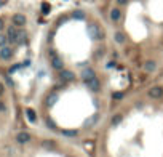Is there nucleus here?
I'll list each match as a JSON object with an SVG mask.
<instances>
[{
	"instance_id": "obj_9",
	"label": "nucleus",
	"mask_w": 163,
	"mask_h": 157,
	"mask_svg": "<svg viewBox=\"0 0 163 157\" xmlns=\"http://www.w3.org/2000/svg\"><path fill=\"white\" fill-rule=\"evenodd\" d=\"M94 77H96V72H94L93 69H90V67L85 69L83 72H82V80H83V82H88V80H91Z\"/></svg>"
},
{
	"instance_id": "obj_24",
	"label": "nucleus",
	"mask_w": 163,
	"mask_h": 157,
	"mask_svg": "<svg viewBox=\"0 0 163 157\" xmlns=\"http://www.w3.org/2000/svg\"><path fill=\"white\" fill-rule=\"evenodd\" d=\"M42 10H43V13H45V15H47V13H48V11L51 10V7H50L48 3H43V5H42Z\"/></svg>"
},
{
	"instance_id": "obj_8",
	"label": "nucleus",
	"mask_w": 163,
	"mask_h": 157,
	"mask_svg": "<svg viewBox=\"0 0 163 157\" xmlns=\"http://www.w3.org/2000/svg\"><path fill=\"white\" fill-rule=\"evenodd\" d=\"M16 141L19 143V144H26V143L31 141V133H27V132H19V133L16 135Z\"/></svg>"
},
{
	"instance_id": "obj_14",
	"label": "nucleus",
	"mask_w": 163,
	"mask_h": 157,
	"mask_svg": "<svg viewBox=\"0 0 163 157\" xmlns=\"http://www.w3.org/2000/svg\"><path fill=\"white\" fill-rule=\"evenodd\" d=\"M26 117H27V120L32 122V123H35V122H37L35 111H32V109H26Z\"/></svg>"
},
{
	"instance_id": "obj_13",
	"label": "nucleus",
	"mask_w": 163,
	"mask_h": 157,
	"mask_svg": "<svg viewBox=\"0 0 163 157\" xmlns=\"http://www.w3.org/2000/svg\"><path fill=\"white\" fill-rule=\"evenodd\" d=\"M96 122H98V114H94V116H91V117H88V119L85 120V127H86V128L94 127V125H96Z\"/></svg>"
},
{
	"instance_id": "obj_2",
	"label": "nucleus",
	"mask_w": 163,
	"mask_h": 157,
	"mask_svg": "<svg viewBox=\"0 0 163 157\" xmlns=\"http://www.w3.org/2000/svg\"><path fill=\"white\" fill-rule=\"evenodd\" d=\"M7 35H8V42L10 44H16L18 42V35H19V29H18V26H10L8 27V31H7Z\"/></svg>"
},
{
	"instance_id": "obj_26",
	"label": "nucleus",
	"mask_w": 163,
	"mask_h": 157,
	"mask_svg": "<svg viewBox=\"0 0 163 157\" xmlns=\"http://www.w3.org/2000/svg\"><path fill=\"white\" fill-rule=\"evenodd\" d=\"M7 111V106H5V103H2L0 101V112H5Z\"/></svg>"
},
{
	"instance_id": "obj_22",
	"label": "nucleus",
	"mask_w": 163,
	"mask_h": 157,
	"mask_svg": "<svg viewBox=\"0 0 163 157\" xmlns=\"http://www.w3.org/2000/svg\"><path fill=\"white\" fill-rule=\"evenodd\" d=\"M7 42H8V35L0 34V48H2V47H5V45H7Z\"/></svg>"
},
{
	"instance_id": "obj_7",
	"label": "nucleus",
	"mask_w": 163,
	"mask_h": 157,
	"mask_svg": "<svg viewBox=\"0 0 163 157\" xmlns=\"http://www.w3.org/2000/svg\"><path fill=\"white\" fill-rule=\"evenodd\" d=\"M59 77L62 82H72L75 79V74L72 72V71H67V69H62L61 72H59Z\"/></svg>"
},
{
	"instance_id": "obj_17",
	"label": "nucleus",
	"mask_w": 163,
	"mask_h": 157,
	"mask_svg": "<svg viewBox=\"0 0 163 157\" xmlns=\"http://www.w3.org/2000/svg\"><path fill=\"white\" fill-rule=\"evenodd\" d=\"M26 39H27L26 32H24V31H19V35H18V42H16V44H18V45H24V44H26Z\"/></svg>"
},
{
	"instance_id": "obj_19",
	"label": "nucleus",
	"mask_w": 163,
	"mask_h": 157,
	"mask_svg": "<svg viewBox=\"0 0 163 157\" xmlns=\"http://www.w3.org/2000/svg\"><path fill=\"white\" fill-rule=\"evenodd\" d=\"M112 98L117 99V101H120V99L125 98V93H123V92H114V93H112Z\"/></svg>"
},
{
	"instance_id": "obj_18",
	"label": "nucleus",
	"mask_w": 163,
	"mask_h": 157,
	"mask_svg": "<svg viewBox=\"0 0 163 157\" xmlns=\"http://www.w3.org/2000/svg\"><path fill=\"white\" fill-rule=\"evenodd\" d=\"M72 18H74V19H85V13L82 11V10H75V11L72 13Z\"/></svg>"
},
{
	"instance_id": "obj_12",
	"label": "nucleus",
	"mask_w": 163,
	"mask_h": 157,
	"mask_svg": "<svg viewBox=\"0 0 163 157\" xmlns=\"http://www.w3.org/2000/svg\"><path fill=\"white\" fill-rule=\"evenodd\" d=\"M120 18H121V11H120L118 8H112V10H111V19H112L114 23H117Z\"/></svg>"
},
{
	"instance_id": "obj_28",
	"label": "nucleus",
	"mask_w": 163,
	"mask_h": 157,
	"mask_svg": "<svg viewBox=\"0 0 163 157\" xmlns=\"http://www.w3.org/2000/svg\"><path fill=\"white\" fill-rule=\"evenodd\" d=\"M3 92H5V87H3V83H0V96L3 95Z\"/></svg>"
},
{
	"instance_id": "obj_23",
	"label": "nucleus",
	"mask_w": 163,
	"mask_h": 157,
	"mask_svg": "<svg viewBox=\"0 0 163 157\" xmlns=\"http://www.w3.org/2000/svg\"><path fill=\"white\" fill-rule=\"evenodd\" d=\"M121 120H123V117H121V116H114L112 117V125H118Z\"/></svg>"
},
{
	"instance_id": "obj_10",
	"label": "nucleus",
	"mask_w": 163,
	"mask_h": 157,
	"mask_svg": "<svg viewBox=\"0 0 163 157\" xmlns=\"http://www.w3.org/2000/svg\"><path fill=\"white\" fill-rule=\"evenodd\" d=\"M51 66H53V69H56V71H62L64 69V61L59 58V56H54V58L51 60Z\"/></svg>"
},
{
	"instance_id": "obj_4",
	"label": "nucleus",
	"mask_w": 163,
	"mask_h": 157,
	"mask_svg": "<svg viewBox=\"0 0 163 157\" xmlns=\"http://www.w3.org/2000/svg\"><path fill=\"white\" fill-rule=\"evenodd\" d=\"M11 21H13V24H15V26H18V27H22V26H26V23H27V18L22 15V13H16V15H13Z\"/></svg>"
},
{
	"instance_id": "obj_5",
	"label": "nucleus",
	"mask_w": 163,
	"mask_h": 157,
	"mask_svg": "<svg viewBox=\"0 0 163 157\" xmlns=\"http://www.w3.org/2000/svg\"><path fill=\"white\" fill-rule=\"evenodd\" d=\"M85 83H86L88 90H91V92H94V93H98V92L101 90V82L98 80V77H94V79H91V80H88V82H85Z\"/></svg>"
},
{
	"instance_id": "obj_20",
	"label": "nucleus",
	"mask_w": 163,
	"mask_h": 157,
	"mask_svg": "<svg viewBox=\"0 0 163 157\" xmlns=\"http://www.w3.org/2000/svg\"><path fill=\"white\" fill-rule=\"evenodd\" d=\"M61 133H62L64 136H77V135H78L77 130H62Z\"/></svg>"
},
{
	"instance_id": "obj_29",
	"label": "nucleus",
	"mask_w": 163,
	"mask_h": 157,
	"mask_svg": "<svg viewBox=\"0 0 163 157\" xmlns=\"http://www.w3.org/2000/svg\"><path fill=\"white\" fill-rule=\"evenodd\" d=\"M3 26H5V24H3V21H2V19H0V31H2V29H3Z\"/></svg>"
},
{
	"instance_id": "obj_11",
	"label": "nucleus",
	"mask_w": 163,
	"mask_h": 157,
	"mask_svg": "<svg viewBox=\"0 0 163 157\" xmlns=\"http://www.w3.org/2000/svg\"><path fill=\"white\" fill-rule=\"evenodd\" d=\"M144 67H146L147 72H154V71L157 69V63H155L154 60H147L146 64H144Z\"/></svg>"
},
{
	"instance_id": "obj_27",
	"label": "nucleus",
	"mask_w": 163,
	"mask_h": 157,
	"mask_svg": "<svg viewBox=\"0 0 163 157\" xmlns=\"http://www.w3.org/2000/svg\"><path fill=\"white\" fill-rule=\"evenodd\" d=\"M128 2H130V0H117V3H118V5H126Z\"/></svg>"
},
{
	"instance_id": "obj_30",
	"label": "nucleus",
	"mask_w": 163,
	"mask_h": 157,
	"mask_svg": "<svg viewBox=\"0 0 163 157\" xmlns=\"http://www.w3.org/2000/svg\"><path fill=\"white\" fill-rule=\"evenodd\" d=\"M3 5V0H0V7H2Z\"/></svg>"
},
{
	"instance_id": "obj_6",
	"label": "nucleus",
	"mask_w": 163,
	"mask_h": 157,
	"mask_svg": "<svg viewBox=\"0 0 163 157\" xmlns=\"http://www.w3.org/2000/svg\"><path fill=\"white\" fill-rule=\"evenodd\" d=\"M0 58L5 60V61L11 60V58H13V48H11V47H8V45L2 47V48H0Z\"/></svg>"
},
{
	"instance_id": "obj_21",
	"label": "nucleus",
	"mask_w": 163,
	"mask_h": 157,
	"mask_svg": "<svg viewBox=\"0 0 163 157\" xmlns=\"http://www.w3.org/2000/svg\"><path fill=\"white\" fill-rule=\"evenodd\" d=\"M42 146L47 148V149H54V146H56V144H54L53 141H43V143H42Z\"/></svg>"
},
{
	"instance_id": "obj_25",
	"label": "nucleus",
	"mask_w": 163,
	"mask_h": 157,
	"mask_svg": "<svg viewBox=\"0 0 163 157\" xmlns=\"http://www.w3.org/2000/svg\"><path fill=\"white\" fill-rule=\"evenodd\" d=\"M47 125H48L50 128H56V125H54V122H53L51 119H47Z\"/></svg>"
},
{
	"instance_id": "obj_3",
	"label": "nucleus",
	"mask_w": 163,
	"mask_h": 157,
	"mask_svg": "<svg viewBox=\"0 0 163 157\" xmlns=\"http://www.w3.org/2000/svg\"><path fill=\"white\" fill-rule=\"evenodd\" d=\"M149 96H151L152 99H160L163 96V87H161V85H155V87H152L151 90H149Z\"/></svg>"
},
{
	"instance_id": "obj_16",
	"label": "nucleus",
	"mask_w": 163,
	"mask_h": 157,
	"mask_svg": "<svg viewBox=\"0 0 163 157\" xmlns=\"http://www.w3.org/2000/svg\"><path fill=\"white\" fill-rule=\"evenodd\" d=\"M56 101H58V95H56V93H53V95H50V96L47 98V106H50V107H51V106H53L54 103H56Z\"/></svg>"
},
{
	"instance_id": "obj_1",
	"label": "nucleus",
	"mask_w": 163,
	"mask_h": 157,
	"mask_svg": "<svg viewBox=\"0 0 163 157\" xmlns=\"http://www.w3.org/2000/svg\"><path fill=\"white\" fill-rule=\"evenodd\" d=\"M86 34L91 40H101L104 39V32L98 27V24H94V23H90L88 27H86Z\"/></svg>"
},
{
	"instance_id": "obj_15",
	"label": "nucleus",
	"mask_w": 163,
	"mask_h": 157,
	"mask_svg": "<svg viewBox=\"0 0 163 157\" xmlns=\"http://www.w3.org/2000/svg\"><path fill=\"white\" fill-rule=\"evenodd\" d=\"M114 39H115L117 44H125V40H126L125 34H121V32H115L114 34Z\"/></svg>"
}]
</instances>
